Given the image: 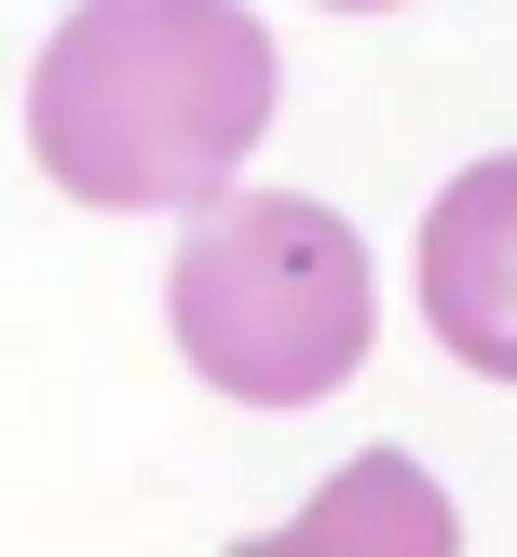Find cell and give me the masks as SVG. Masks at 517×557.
<instances>
[{
  "instance_id": "obj_1",
  "label": "cell",
  "mask_w": 517,
  "mask_h": 557,
  "mask_svg": "<svg viewBox=\"0 0 517 557\" xmlns=\"http://www.w3.org/2000/svg\"><path fill=\"white\" fill-rule=\"evenodd\" d=\"M259 136H272V27L245 0H82L27 69V150L96 218L205 205Z\"/></svg>"
},
{
  "instance_id": "obj_2",
  "label": "cell",
  "mask_w": 517,
  "mask_h": 557,
  "mask_svg": "<svg viewBox=\"0 0 517 557\" xmlns=\"http://www.w3.org/2000/svg\"><path fill=\"white\" fill-rule=\"evenodd\" d=\"M163 326L177 354L245 408H313L368 368L381 341V286H368V232L313 190H205L190 245L163 272Z\"/></svg>"
},
{
  "instance_id": "obj_3",
  "label": "cell",
  "mask_w": 517,
  "mask_h": 557,
  "mask_svg": "<svg viewBox=\"0 0 517 557\" xmlns=\"http://www.w3.org/2000/svg\"><path fill=\"white\" fill-rule=\"evenodd\" d=\"M422 313L477 381H517V150L463 163L422 218Z\"/></svg>"
},
{
  "instance_id": "obj_4",
  "label": "cell",
  "mask_w": 517,
  "mask_h": 557,
  "mask_svg": "<svg viewBox=\"0 0 517 557\" xmlns=\"http://www.w3.org/2000/svg\"><path fill=\"white\" fill-rule=\"evenodd\" d=\"M327 14H395V0H327Z\"/></svg>"
}]
</instances>
